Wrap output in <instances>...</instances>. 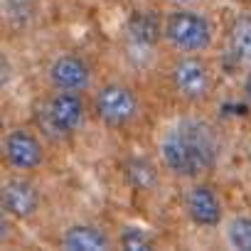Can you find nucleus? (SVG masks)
<instances>
[{
  "instance_id": "nucleus-1",
  "label": "nucleus",
  "mask_w": 251,
  "mask_h": 251,
  "mask_svg": "<svg viewBox=\"0 0 251 251\" xmlns=\"http://www.w3.org/2000/svg\"><path fill=\"white\" fill-rule=\"evenodd\" d=\"M222 158V138L217 126L200 116L175 121L158 141V160L165 173L177 180H202Z\"/></svg>"
},
{
  "instance_id": "nucleus-2",
  "label": "nucleus",
  "mask_w": 251,
  "mask_h": 251,
  "mask_svg": "<svg viewBox=\"0 0 251 251\" xmlns=\"http://www.w3.org/2000/svg\"><path fill=\"white\" fill-rule=\"evenodd\" d=\"M163 40L175 54H204L214 45V23L190 5H175L163 15Z\"/></svg>"
},
{
  "instance_id": "nucleus-3",
  "label": "nucleus",
  "mask_w": 251,
  "mask_h": 251,
  "mask_svg": "<svg viewBox=\"0 0 251 251\" xmlns=\"http://www.w3.org/2000/svg\"><path fill=\"white\" fill-rule=\"evenodd\" d=\"M168 84L180 101L204 103L212 96L217 79L204 54H177L168 67Z\"/></svg>"
},
{
  "instance_id": "nucleus-4",
  "label": "nucleus",
  "mask_w": 251,
  "mask_h": 251,
  "mask_svg": "<svg viewBox=\"0 0 251 251\" xmlns=\"http://www.w3.org/2000/svg\"><path fill=\"white\" fill-rule=\"evenodd\" d=\"M86 121V101L81 91H59L52 89V94L40 106V123L45 133H50L57 141H67L81 131Z\"/></svg>"
},
{
  "instance_id": "nucleus-5",
  "label": "nucleus",
  "mask_w": 251,
  "mask_h": 251,
  "mask_svg": "<svg viewBox=\"0 0 251 251\" xmlns=\"http://www.w3.org/2000/svg\"><path fill=\"white\" fill-rule=\"evenodd\" d=\"M163 40V18L158 10H133L123 25V54L133 67H146L155 59Z\"/></svg>"
},
{
  "instance_id": "nucleus-6",
  "label": "nucleus",
  "mask_w": 251,
  "mask_h": 251,
  "mask_svg": "<svg viewBox=\"0 0 251 251\" xmlns=\"http://www.w3.org/2000/svg\"><path fill=\"white\" fill-rule=\"evenodd\" d=\"M94 113L101 126L121 131L141 116V96L131 84L106 81L94 94Z\"/></svg>"
},
{
  "instance_id": "nucleus-7",
  "label": "nucleus",
  "mask_w": 251,
  "mask_h": 251,
  "mask_svg": "<svg viewBox=\"0 0 251 251\" xmlns=\"http://www.w3.org/2000/svg\"><path fill=\"white\" fill-rule=\"evenodd\" d=\"M182 212L192 226L217 229L224 224L226 207H224V200L214 185L202 182V180H192L187 185V190L182 192Z\"/></svg>"
},
{
  "instance_id": "nucleus-8",
  "label": "nucleus",
  "mask_w": 251,
  "mask_h": 251,
  "mask_svg": "<svg viewBox=\"0 0 251 251\" xmlns=\"http://www.w3.org/2000/svg\"><path fill=\"white\" fill-rule=\"evenodd\" d=\"M47 151L42 138L25 128V126H15L3 136V163L13 173H35L45 165Z\"/></svg>"
},
{
  "instance_id": "nucleus-9",
  "label": "nucleus",
  "mask_w": 251,
  "mask_h": 251,
  "mask_svg": "<svg viewBox=\"0 0 251 251\" xmlns=\"http://www.w3.org/2000/svg\"><path fill=\"white\" fill-rule=\"evenodd\" d=\"M0 209L13 222H27L42 209V190L27 173H13L0 190Z\"/></svg>"
},
{
  "instance_id": "nucleus-10",
  "label": "nucleus",
  "mask_w": 251,
  "mask_h": 251,
  "mask_svg": "<svg viewBox=\"0 0 251 251\" xmlns=\"http://www.w3.org/2000/svg\"><path fill=\"white\" fill-rule=\"evenodd\" d=\"M94 72L91 64L76 54V52H64L57 54L50 67H47V84L50 89H59V91H86L91 86Z\"/></svg>"
},
{
  "instance_id": "nucleus-11",
  "label": "nucleus",
  "mask_w": 251,
  "mask_h": 251,
  "mask_svg": "<svg viewBox=\"0 0 251 251\" xmlns=\"http://www.w3.org/2000/svg\"><path fill=\"white\" fill-rule=\"evenodd\" d=\"M113 244H116V239L103 226H99L94 222L69 224L59 236V246L67 251H106Z\"/></svg>"
},
{
  "instance_id": "nucleus-12",
  "label": "nucleus",
  "mask_w": 251,
  "mask_h": 251,
  "mask_svg": "<svg viewBox=\"0 0 251 251\" xmlns=\"http://www.w3.org/2000/svg\"><path fill=\"white\" fill-rule=\"evenodd\" d=\"M224 57L231 69L249 72L251 69V15H239L226 30Z\"/></svg>"
},
{
  "instance_id": "nucleus-13",
  "label": "nucleus",
  "mask_w": 251,
  "mask_h": 251,
  "mask_svg": "<svg viewBox=\"0 0 251 251\" xmlns=\"http://www.w3.org/2000/svg\"><path fill=\"white\" fill-rule=\"evenodd\" d=\"M123 180L128 182L131 190L148 195V192H155L160 185V168L148 158L133 155L123 163Z\"/></svg>"
},
{
  "instance_id": "nucleus-14",
  "label": "nucleus",
  "mask_w": 251,
  "mask_h": 251,
  "mask_svg": "<svg viewBox=\"0 0 251 251\" xmlns=\"http://www.w3.org/2000/svg\"><path fill=\"white\" fill-rule=\"evenodd\" d=\"M224 241L229 249L251 251V214H234L224 222Z\"/></svg>"
},
{
  "instance_id": "nucleus-15",
  "label": "nucleus",
  "mask_w": 251,
  "mask_h": 251,
  "mask_svg": "<svg viewBox=\"0 0 251 251\" xmlns=\"http://www.w3.org/2000/svg\"><path fill=\"white\" fill-rule=\"evenodd\" d=\"M116 244H118L121 249H126V251H148V249H153L155 239H153V236H151L143 226L126 224V226L118 231Z\"/></svg>"
},
{
  "instance_id": "nucleus-16",
  "label": "nucleus",
  "mask_w": 251,
  "mask_h": 251,
  "mask_svg": "<svg viewBox=\"0 0 251 251\" xmlns=\"http://www.w3.org/2000/svg\"><path fill=\"white\" fill-rule=\"evenodd\" d=\"M244 96H246V101L251 103V69L244 74Z\"/></svg>"
},
{
  "instance_id": "nucleus-17",
  "label": "nucleus",
  "mask_w": 251,
  "mask_h": 251,
  "mask_svg": "<svg viewBox=\"0 0 251 251\" xmlns=\"http://www.w3.org/2000/svg\"><path fill=\"white\" fill-rule=\"evenodd\" d=\"M168 3H173V5H192V3H197V0H168Z\"/></svg>"
}]
</instances>
